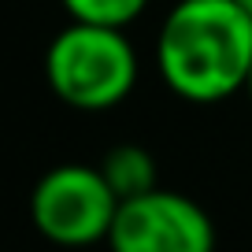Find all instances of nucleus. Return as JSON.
<instances>
[{"label": "nucleus", "instance_id": "obj_1", "mask_svg": "<svg viewBox=\"0 0 252 252\" xmlns=\"http://www.w3.org/2000/svg\"><path fill=\"white\" fill-rule=\"evenodd\" d=\"M156 71L189 104L241 93L252 74V15L237 0H178L156 33Z\"/></svg>", "mask_w": 252, "mask_h": 252}, {"label": "nucleus", "instance_id": "obj_2", "mask_svg": "<svg viewBox=\"0 0 252 252\" xmlns=\"http://www.w3.org/2000/svg\"><path fill=\"white\" fill-rule=\"evenodd\" d=\"M48 89L78 111H108L130 96L137 82V52L123 26L78 23L63 26L45 52Z\"/></svg>", "mask_w": 252, "mask_h": 252}, {"label": "nucleus", "instance_id": "obj_3", "mask_svg": "<svg viewBox=\"0 0 252 252\" xmlns=\"http://www.w3.org/2000/svg\"><path fill=\"white\" fill-rule=\"evenodd\" d=\"M119 197L100 174V167L86 163H60L33 186L30 219L37 234L63 249L108 241V230L115 222Z\"/></svg>", "mask_w": 252, "mask_h": 252}, {"label": "nucleus", "instance_id": "obj_4", "mask_svg": "<svg viewBox=\"0 0 252 252\" xmlns=\"http://www.w3.org/2000/svg\"><path fill=\"white\" fill-rule=\"evenodd\" d=\"M108 245L111 252H215V226L193 197L156 186L119 200Z\"/></svg>", "mask_w": 252, "mask_h": 252}, {"label": "nucleus", "instance_id": "obj_5", "mask_svg": "<svg viewBox=\"0 0 252 252\" xmlns=\"http://www.w3.org/2000/svg\"><path fill=\"white\" fill-rule=\"evenodd\" d=\"M100 174L108 178V186L115 189L119 200H130V197H141V193L156 189V159L141 145L108 149V156L100 159Z\"/></svg>", "mask_w": 252, "mask_h": 252}, {"label": "nucleus", "instance_id": "obj_6", "mask_svg": "<svg viewBox=\"0 0 252 252\" xmlns=\"http://www.w3.org/2000/svg\"><path fill=\"white\" fill-rule=\"evenodd\" d=\"M63 11L78 23H104V26H130L149 0H60Z\"/></svg>", "mask_w": 252, "mask_h": 252}, {"label": "nucleus", "instance_id": "obj_7", "mask_svg": "<svg viewBox=\"0 0 252 252\" xmlns=\"http://www.w3.org/2000/svg\"><path fill=\"white\" fill-rule=\"evenodd\" d=\"M237 4H241V8L249 11V15H252V0H237Z\"/></svg>", "mask_w": 252, "mask_h": 252}, {"label": "nucleus", "instance_id": "obj_8", "mask_svg": "<svg viewBox=\"0 0 252 252\" xmlns=\"http://www.w3.org/2000/svg\"><path fill=\"white\" fill-rule=\"evenodd\" d=\"M245 93H249V96H252V74H249V86H245Z\"/></svg>", "mask_w": 252, "mask_h": 252}]
</instances>
